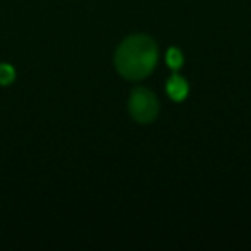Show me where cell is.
<instances>
[{
    "label": "cell",
    "instance_id": "cell-1",
    "mask_svg": "<svg viewBox=\"0 0 251 251\" xmlns=\"http://www.w3.org/2000/svg\"><path fill=\"white\" fill-rule=\"evenodd\" d=\"M158 60V50L150 36L134 35L126 38L115 52V67L129 81L150 76Z\"/></svg>",
    "mask_w": 251,
    "mask_h": 251
},
{
    "label": "cell",
    "instance_id": "cell-2",
    "mask_svg": "<svg viewBox=\"0 0 251 251\" xmlns=\"http://www.w3.org/2000/svg\"><path fill=\"white\" fill-rule=\"evenodd\" d=\"M129 114L140 124H148L158 115V100L147 88H136L129 97Z\"/></svg>",
    "mask_w": 251,
    "mask_h": 251
},
{
    "label": "cell",
    "instance_id": "cell-3",
    "mask_svg": "<svg viewBox=\"0 0 251 251\" xmlns=\"http://www.w3.org/2000/svg\"><path fill=\"white\" fill-rule=\"evenodd\" d=\"M188 81L184 77H181L179 74H172V77L167 81V93L172 100L176 101H182L186 97H188Z\"/></svg>",
    "mask_w": 251,
    "mask_h": 251
},
{
    "label": "cell",
    "instance_id": "cell-4",
    "mask_svg": "<svg viewBox=\"0 0 251 251\" xmlns=\"http://www.w3.org/2000/svg\"><path fill=\"white\" fill-rule=\"evenodd\" d=\"M16 73L14 67H11L9 64H0V86H7L14 81Z\"/></svg>",
    "mask_w": 251,
    "mask_h": 251
},
{
    "label": "cell",
    "instance_id": "cell-5",
    "mask_svg": "<svg viewBox=\"0 0 251 251\" xmlns=\"http://www.w3.org/2000/svg\"><path fill=\"white\" fill-rule=\"evenodd\" d=\"M167 64L172 69H179L182 66V53L177 49H171L167 52Z\"/></svg>",
    "mask_w": 251,
    "mask_h": 251
}]
</instances>
